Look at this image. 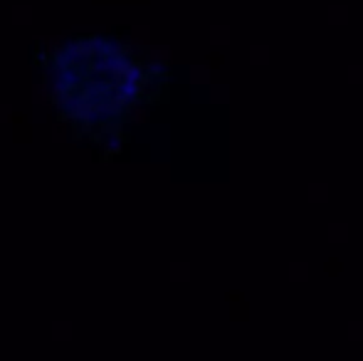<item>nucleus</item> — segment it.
I'll use <instances>...</instances> for the list:
<instances>
[{
  "instance_id": "f257e3e1",
  "label": "nucleus",
  "mask_w": 363,
  "mask_h": 361,
  "mask_svg": "<svg viewBox=\"0 0 363 361\" xmlns=\"http://www.w3.org/2000/svg\"><path fill=\"white\" fill-rule=\"evenodd\" d=\"M52 70L60 114L84 129H101L124 119L148 84L146 65L109 40L69 43L57 52Z\"/></svg>"
}]
</instances>
